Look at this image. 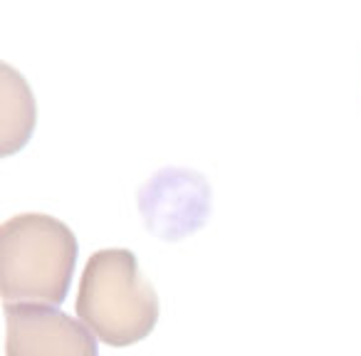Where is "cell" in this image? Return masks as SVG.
I'll return each instance as SVG.
<instances>
[{
    "label": "cell",
    "mask_w": 361,
    "mask_h": 356,
    "mask_svg": "<svg viewBox=\"0 0 361 356\" xmlns=\"http://www.w3.org/2000/svg\"><path fill=\"white\" fill-rule=\"evenodd\" d=\"M75 262V233L47 213H20L0 228V295L6 307L62 305Z\"/></svg>",
    "instance_id": "6da1fadb"
},
{
    "label": "cell",
    "mask_w": 361,
    "mask_h": 356,
    "mask_svg": "<svg viewBox=\"0 0 361 356\" xmlns=\"http://www.w3.org/2000/svg\"><path fill=\"white\" fill-rule=\"evenodd\" d=\"M75 307L82 324L109 346L146 339L161 314L159 295L126 247L92 252L82 270Z\"/></svg>",
    "instance_id": "7a4b0ae2"
},
{
    "label": "cell",
    "mask_w": 361,
    "mask_h": 356,
    "mask_svg": "<svg viewBox=\"0 0 361 356\" xmlns=\"http://www.w3.org/2000/svg\"><path fill=\"white\" fill-rule=\"evenodd\" d=\"M6 356H97V341L80 319L55 307H6Z\"/></svg>",
    "instance_id": "3957f363"
}]
</instances>
